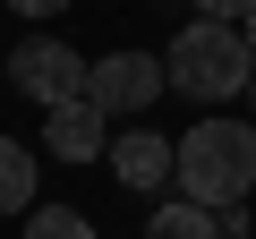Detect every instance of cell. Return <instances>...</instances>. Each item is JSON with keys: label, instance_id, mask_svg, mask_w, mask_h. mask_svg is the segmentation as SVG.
<instances>
[{"label": "cell", "instance_id": "1", "mask_svg": "<svg viewBox=\"0 0 256 239\" xmlns=\"http://www.w3.org/2000/svg\"><path fill=\"white\" fill-rule=\"evenodd\" d=\"M162 68H171L180 94L230 102V94H248V77H256V43H248V26H230V18H196L188 34H171Z\"/></svg>", "mask_w": 256, "mask_h": 239}, {"label": "cell", "instance_id": "2", "mask_svg": "<svg viewBox=\"0 0 256 239\" xmlns=\"http://www.w3.org/2000/svg\"><path fill=\"white\" fill-rule=\"evenodd\" d=\"M180 188L196 205H248L256 188V128L248 120H196V128L180 137Z\"/></svg>", "mask_w": 256, "mask_h": 239}, {"label": "cell", "instance_id": "3", "mask_svg": "<svg viewBox=\"0 0 256 239\" xmlns=\"http://www.w3.org/2000/svg\"><path fill=\"white\" fill-rule=\"evenodd\" d=\"M162 86H171V68H162L154 52H111V60L86 68V94H94L102 111H154Z\"/></svg>", "mask_w": 256, "mask_h": 239}, {"label": "cell", "instance_id": "4", "mask_svg": "<svg viewBox=\"0 0 256 239\" xmlns=\"http://www.w3.org/2000/svg\"><path fill=\"white\" fill-rule=\"evenodd\" d=\"M9 68H18V86H26L43 111L68 102V94H86V52H77V43H18Z\"/></svg>", "mask_w": 256, "mask_h": 239}, {"label": "cell", "instance_id": "5", "mask_svg": "<svg viewBox=\"0 0 256 239\" xmlns=\"http://www.w3.org/2000/svg\"><path fill=\"white\" fill-rule=\"evenodd\" d=\"M43 146H52L60 162H94V154H111V137H102V102H94V94H68V102H52V120H43Z\"/></svg>", "mask_w": 256, "mask_h": 239}, {"label": "cell", "instance_id": "6", "mask_svg": "<svg viewBox=\"0 0 256 239\" xmlns=\"http://www.w3.org/2000/svg\"><path fill=\"white\" fill-rule=\"evenodd\" d=\"M111 171H120V188H162V180H180V146L162 137V128H128V137H111Z\"/></svg>", "mask_w": 256, "mask_h": 239}, {"label": "cell", "instance_id": "7", "mask_svg": "<svg viewBox=\"0 0 256 239\" xmlns=\"http://www.w3.org/2000/svg\"><path fill=\"white\" fill-rule=\"evenodd\" d=\"M146 239H222V214H214V205H196V196H180V205H154Z\"/></svg>", "mask_w": 256, "mask_h": 239}, {"label": "cell", "instance_id": "8", "mask_svg": "<svg viewBox=\"0 0 256 239\" xmlns=\"http://www.w3.org/2000/svg\"><path fill=\"white\" fill-rule=\"evenodd\" d=\"M26 205H34V154L0 137V214H26Z\"/></svg>", "mask_w": 256, "mask_h": 239}, {"label": "cell", "instance_id": "9", "mask_svg": "<svg viewBox=\"0 0 256 239\" xmlns=\"http://www.w3.org/2000/svg\"><path fill=\"white\" fill-rule=\"evenodd\" d=\"M26 239H94V222L77 205H34L26 214Z\"/></svg>", "mask_w": 256, "mask_h": 239}, {"label": "cell", "instance_id": "10", "mask_svg": "<svg viewBox=\"0 0 256 239\" xmlns=\"http://www.w3.org/2000/svg\"><path fill=\"white\" fill-rule=\"evenodd\" d=\"M248 9H256V0H196V18H230V26H239Z\"/></svg>", "mask_w": 256, "mask_h": 239}, {"label": "cell", "instance_id": "11", "mask_svg": "<svg viewBox=\"0 0 256 239\" xmlns=\"http://www.w3.org/2000/svg\"><path fill=\"white\" fill-rule=\"evenodd\" d=\"M9 9H18V18H60L68 0H9Z\"/></svg>", "mask_w": 256, "mask_h": 239}, {"label": "cell", "instance_id": "12", "mask_svg": "<svg viewBox=\"0 0 256 239\" xmlns=\"http://www.w3.org/2000/svg\"><path fill=\"white\" fill-rule=\"evenodd\" d=\"M239 26H248V43H256V9H248V18H239Z\"/></svg>", "mask_w": 256, "mask_h": 239}, {"label": "cell", "instance_id": "13", "mask_svg": "<svg viewBox=\"0 0 256 239\" xmlns=\"http://www.w3.org/2000/svg\"><path fill=\"white\" fill-rule=\"evenodd\" d=\"M248 102H256V77H248Z\"/></svg>", "mask_w": 256, "mask_h": 239}]
</instances>
